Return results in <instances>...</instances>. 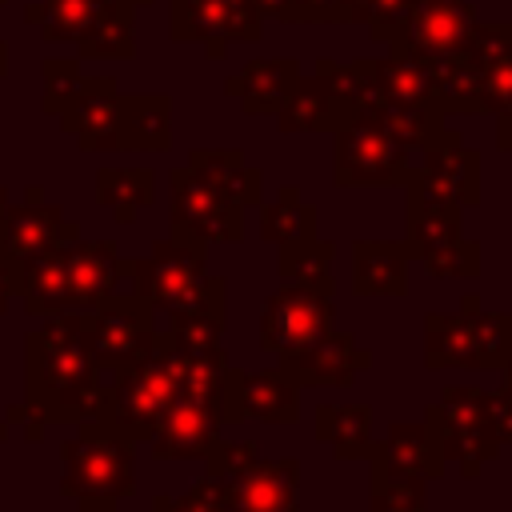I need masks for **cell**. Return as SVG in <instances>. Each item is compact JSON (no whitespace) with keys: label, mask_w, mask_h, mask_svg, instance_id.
I'll use <instances>...</instances> for the list:
<instances>
[{"label":"cell","mask_w":512,"mask_h":512,"mask_svg":"<svg viewBox=\"0 0 512 512\" xmlns=\"http://www.w3.org/2000/svg\"><path fill=\"white\" fill-rule=\"evenodd\" d=\"M496 144L504 152H512V112H500L496 116Z\"/></svg>","instance_id":"7dc6e473"},{"label":"cell","mask_w":512,"mask_h":512,"mask_svg":"<svg viewBox=\"0 0 512 512\" xmlns=\"http://www.w3.org/2000/svg\"><path fill=\"white\" fill-rule=\"evenodd\" d=\"M296 484L300 464L292 456L256 460L248 472L232 480V508L236 512H296Z\"/></svg>","instance_id":"603a6c76"},{"label":"cell","mask_w":512,"mask_h":512,"mask_svg":"<svg viewBox=\"0 0 512 512\" xmlns=\"http://www.w3.org/2000/svg\"><path fill=\"white\" fill-rule=\"evenodd\" d=\"M156 312L132 292H112L96 312H88V340L92 356L104 372H120L128 364H140L156 348Z\"/></svg>","instance_id":"7c38bea8"},{"label":"cell","mask_w":512,"mask_h":512,"mask_svg":"<svg viewBox=\"0 0 512 512\" xmlns=\"http://www.w3.org/2000/svg\"><path fill=\"white\" fill-rule=\"evenodd\" d=\"M188 164L208 176L212 184H220L228 196H236L244 208H256L264 200V176L260 168H252L244 160V152L236 148H192L188 152Z\"/></svg>","instance_id":"f1b7e54d"},{"label":"cell","mask_w":512,"mask_h":512,"mask_svg":"<svg viewBox=\"0 0 512 512\" xmlns=\"http://www.w3.org/2000/svg\"><path fill=\"white\" fill-rule=\"evenodd\" d=\"M260 12L276 20H348L344 0H260Z\"/></svg>","instance_id":"7bdbcfd3"},{"label":"cell","mask_w":512,"mask_h":512,"mask_svg":"<svg viewBox=\"0 0 512 512\" xmlns=\"http://www.w3.org/2000/svg\"><path fill=\"white\" fill-rule=\"evenodd\" d=\"M508 44H512V24H476L472 44H468V52H464V56H472V60L488 64V60H492V56H500Z\"/></svg>","instance_id":"ee69618b"},{"label":"cell","mask_w":512,"mask_h":512,"mask_svg":"<svg viewBox=\"0 0 512 512\" xmlns=\"http://www.w3.org/2000/svg\"><path fill=\"white\" fill-rule=\"evenodd\" d=\"M224 376H228V356L224 348H208V352H196L184 360V372H180V392L188 396H204V400H220L224 396Z\"/></svg>","instance_id":"f35d334b"},{"label":"cell","mask_w":512,"mask_h":512,"mask_svg":"<svg viewBox=\"0 0 512 512\" xmlns=\"http://www.w3.org/2000/svg\"><path fill=\"white\" fill-rule=\"evenodd\" d=\"M128 288L156 316H176L204 304H228L224 276H212L204 264V248L180 236L156 240L148 256L128 260Z\"/></svg>","instance_id":"3957f363"},{"label":"cell","mask_w":512,"mask_h":512,"mask_svg":"<svg viewBox=\"0 0 512 512\" xmlns=\"http://www.w3.org/2000/svg\"><path fill=\"white\" fill-rule=\"evenodd\" d=\"M352 292L356 296H404L408 248L404 240H356L352 244Z\"/></svg>","instance_id":"cb8c5ba5"},{"label":"cell","mask_w":512,"mask_h":512,"mask_svg":"<svg viewBox=\"0 0 512 512\" xmlns=\"http://www.w3.org/2000/svg\"><path fill=\"white\" fill-rule=\"evenodd\" d=\"M68 312H96L112 292L128 288V260H120L112 240H68Z\"/></svg>","instance_id":"ac0fdd59"},{"label":"cell","mask_w":512,"mask_h":512,"mask_svg":"<svg viewBox=\"0 0 512 512\" xmlns=\"http://www.w3.org/2000/svg\"><path fill=\"white\" fill-rule=\"evenodd\" d=\"M104 392L108 384L92 356L88 312H52L24 336V404L44 424L96 420Z\"/></svg>","instance_id":"6da1fadb"},{"label":"cell","mask_w":512,"mask_h":512,"mask_svg":"<svg viewBox=\"0 0 512 512\" xmlns=\"http://www.w3.org/2000/svg\"><path fill=\"white\" fill-rule=\"evenodd\" d=\"M4 68H8V52H4V44H0V76H4Z\"/></svg>","instance_id":"f907efd6"},{"label":"cell","mask_w":512,"mask_h":512,"mask_svg":"<svg viewBox=\"0 0 512 512\" xmlns=\"http://www.w3.org/2000/svg\"><path fill=\"white\" fill-rule=\"evenodd\" d=\"M296 80H300V68L288 56H280V60H252V64H244L228 80V92L240 96L248 116H276L280 104L288 100V92L296 88Z\"/></svg>","instance_id":"d4e9b609"},{"label":"cell","mask_w":512,"mask_h":512,"mask_svg":"<svg viewBox=\"0 0 512 512\" xmlns=\"http://www.w3.org/2000/svg\"><path fill=\"white\" fill-rule=\"evenodd\" d=\"M12 296H16V264L0 260V312H8Z\"/></svg>","instance_id":"bcb514c9"},{"label":"cell","mask_w":512,"mask_h":512,"mask_svg":"<svg viewBox=\"0 0 512 512\" xmlns=\"http://www.w3.org/2000/svg\"><path fill=\"white\" fill-rule=\"evenodd\" d=\"M8 204H12V200H8V188H0V216L8 212Z\"/></svg>","instance_id":"681fc988"},{"label":"cell","mask_w":512,"mask_h":512,"mask_svg":"<svg viewBox=\"0 0 512 512\" xmlns=\"http://www.w3.org/2000/svg\"><path fill=\"white\" fill-rule=\"evenodd\" d=\"M4 440H8V420L0 416V444H4Z\"/></svg>","instance_id":"816d5d0a"},{"label":"cell","mask_w":512,"mask_h":512,"mask_svg":"<svg viewBox=\"0 0 512 512\" xmlns=\"http://www.w3.org/2000/svg\"><path fill=\"white\" fill-rule=\"evenodd\" d=\"M260 236L276 248L312 240L316 236V208L300 196V188L284 184L268 204L260 200Z\"/></svg>","instance_id":"1f68e13d"},{"label":"cell","mask_w":512,"mask_h":512,"mask_svg":"<svg viewBox=\"0 0 512 512\" xmlns=\"http://www.w3.org/2000/svg\"><path fill=\"white\" fill-rule=\"evenodd\" d=\"M404 192L452 200L460 208L480 204V156H476V148H468L456 132L444 128L440 140H432L424 152L412 156Z\"/></svg>","instance_id":"4fadbf2b"},{"label":"cell","mask_w":512,"mask_h":512,"mask_svg":"<svg viewBox=\"0 0 512 512\" xmlns=\"http://www.w3.org/2000/svg\"><path fill=\"white\" fill-rule=\"evenodd\" d=\"M88 76H80L76 60H44V112H64L80 88H84Z\"/></svg>","instance_id":"60d3db41"},{"label":"cell","mask_w":512,"mask_h":512,"mask_svg":"<svg viewBox=\"0 0 512 512\" xmlns=\"http://www.w3.org/2000/svg\"><path fill=\"white\" fill-rule=\"evenodd\" d=\"M128 0H44V40L76 44L80 56H132Z\"/></svg>","instance_id":"9c48e42d"},{"label":"cell","mask_w":512,"mask_h":512,"mask_svg":"<svg viewBox=\"0 0 512 512\" xmlns=\"http://www.w3.org/2000/svg\"><path fill=\"white\" fill-rule=\"evenodd\" d=\"M96 200L120 224H132L140 216V208H148L156 200V176H152V168H100Z\"/></svg>","instance_id":"836d02e7"},{"label":"cell","mask_w":512,"mask_h":512,"mask_svg":"<svg viewBox=\"0 0 512 512\" xmlns=\"http://www.w3.org/2000/svg\"><path fill=\"white\" fill-rule=\"evenodd\" d=\"M60 124L88 152L120 148V92H116V80L88 76L80 96L60 112Z\"/></svg>","instance_id":"ffe728a7"},{"label":"cell","mask_w":512,"mask_h":512,"mask_svg":"<svg viewBox=\"0 0 512 512\" xmlns=\"http://www.w3.org/2000/svg\"><path fill=\"white\" fill-rule=\"evenodd\" d=\"M16 292L28 308V316H52L68 312V268L64 248H52L44 256H32L16 264Z\"/></svg>","instance_id":"83f0119b"},{"label":"cell","mask_w":512,"mask_h":512,"mask_svg":"<svg viewBox=\"0 0 512 512\" xmlns=\"http://www.w3.org/2000/svg\"><path fill=\"white\" fill-rule=\"evenodd\" d=\"M168 324L160 328L172 348L196 356V352H208L220 344L224 336V304H204V308H188V312H176V316H164Z\"/></svg>","instance_id":"e575fe53"},{"label":"cell","mask_w":512,"mask_h":512,"mask_svg":"<svg viewBox=\"0 0 512 512\" xmlns=\"http://www.w3.org/2000/svg\"><path fill=\"white\" fill-rule=\"evenodd\" d=\"M484 408H488V428L500 444H512V396L504 388L488 392L484 396Z\"/></svg>","instance_id":"f6af8a7d"},{"label":"cell","mask_w":512,"mask_h":512,"mask_svg":"<svg viewBox=\"0 0 512 512\" xmlns=\"http://www.w3.org/2000/svg\"><path fill=\"white\" fill-rule=\"evenodd\" d=\"M336 320L332 284H280L260 308V348L276 360L312 348Z\"/></svg>","instance_id":"30bf717a"},{"label":"cell","mask_w":512,"mask_h":512,"mask_svg":"<svg viewBox=\"0 0 512 512\" xmlns=\"http://www.w3.org/2000/svg\"><path fill=\"white\" fill-rule=\"evenodd\" d=\"M224 420H264V424H296L300 420V388L292 376L276 364L264 372H244L228 364L224 396H220Z\"/></svg>","instance_id":"2e32d148"},{"label":"cell","mask_w":512,"mask_h":512,"mask_svg":"<svg viewBox=\"0 0 512 512\" xmlns=\"http://www.w3.org/2000/svg\"><path fill=\"white\" fill-rule=\"evenodd\" d=\"M404 224H408V228H404L408 260H412V256L420 260V256L440 252V248H448L452 240H460V204L408 192V220H404Z\"/></svg>","instance_id":"4316f807"},{"label":"cell","mask_w":512,"mask_h":512,"mask_svg":"<svg viewBox=\"0 0 512 512\" xmlns=\"http://www.w3.org/2000/svg\"><path fill=\"white\" fill-rule=\"evenodd\" d=\"M332 256H336V244H328L320 236L284 244L280 260H276L280 284H332Z\"/></svg>","instance_id":"d590c367"},{"label":"cell","mask_w":512,"mask_h":512,"mask_svg":"<svg viewBox=\"0 0 512 512\" xmlns=\"http://www.w3.org/2000/svg\"><path fill=\"white\" fill-rule=\"evenodd\" d=\"M372 68V80H376V92L380 100H396V104H436L440 108V96H436V80H432V68L404 56V52H392L384 60H368ZM444 112V108H440Z\"/></svg>","instance_id":"f546056e"},{"label":"cell","mask_w":512,"mask_h":512,"mask_svg":"<svg viewBox=\"0 0 512 512\" xmlns=\"http://www.w3.org/2000/svg\"><path fill=\"white\" fill-rule=\"evenodd\" d=\"M364 112H372L412 156L424 152L432 140L444 136V112L436 104H396V100H376Z\"/></svg>","instance_id":"d6a6232c"},{"label":"cell","mask_w":512,"mask_h":512,"mask_svg":"<svg viewBox=\"0 0 512 512\" xmlns=\"http://www.w3.org/2000/svg\"><path fill=\"white\" fill-rule=\"evenodd\" d=\"M128 4H132V8H136V4H148V0H128Z\"/></svg>","instance_id":"f5cc1de1"},{"label":"cell","mask_w":512,"mask_h":512,"mask_svg":"<svg viewBox=\"0 0 512 512\" xmlns=\"http://www.w3.org/2000/svg\"><path fill=\"white\" fill-rule=\"evenodd\" d=\"M76 236L80 232L60 212V204H48L44 200V188L32 184V188H24V200L20 204H8V212L0 216V260L24 264V260L44 256L52 248H64Z\"/></svg>","instance_id":"9a60e30c"},{"label":"cell","mask_w":512,"mask_h":512,"mask_svg":"<svg viewBox=\"0 0 512 512\" xmlns=\"http://www.w3.org/2000/svg\"><path fill=\"white\" fill-rule=\"evenodd\" d=\"M500 368H504V384H500V388H504V392L512 396V352L504 356V364H500Z\"/></svg>","instance_id":"c3c4849f"},{"label":"cell","mask_w":512,"mask_h":512,"mask_svg":"<svg viewBox=\"0 0 512 512\" xmlns=\"http://www.w3.org/2000/svg\"><path fill=\"white\" fill-rule=\"evenodd\" d=\"M168 96H120V148L160 152L172 140Z\"/></svg>","instance_id":"4dcf8cb0"},{"label":"cell","mask_w":512,"mask_h":512,"mask_svg":"<svg viewBox=\"0 0 512 512\" xmlns=\"http://www.w3.org/2000/svg\"><path fill=\"white\" fill-rule=\"evenodd\" d=\"M352 116H356L352 100L324 72H312L296 80V88L276 112V124L280 132H336Z\"/></svg>","instance_id":"44dd1931"},{"label":"cell","mask_w":512,"mask_h":512,"mask_svg":"<svg viewBox=\"0 0 512 512\" xmlns=\"http://www.w3.org/2000/svg\"><path fill=\"white\" fill-rule=\"evenodd\" d=\"M296 388H348L364 368H372V352L356 344L352 332L344 328H328L312 348L276 360Z\"/></svg>","instance_id":"d6986e66"},{"label":"cell","mask_w":512,"mask_h":512,"mask_svg":"<svg viewBox=\"0 0 512 512\" xmlns=\"http://www.w3.org/2000/svg\"><path fill=\"white\" fill-rule=\"evenodd\" d=\"M484 388L472 384H452L440 392L436 404L424 408V420L440 444L444 464H452L464 480H476L488 460L500 456V440L488 428V408H484Z\"/></svg>","instance_id":"52a82bcc"},{"label":"cell","mask_w":512,"mask_h":512,"mask_svg":"<svg viewBox=\"0 0 512 512\" xmlns=\"http://www.w3.org/2000/svg\"><path fill=\"white\" fill-rule=\"evenodd\" d=\"M512 352V312H484L468 292L460 312L424 316V364L428 368H500Z\"/></svg>","instance_id":"5b68a950"},{"label":"cell","mask_w":512,"mask_h":512,"mask_svg":"<svg viewBox=\"0 0 512 512\" xmlns=\"http://www.w3.org/2000/svg\"><path fill=\"white\" fill-rule=\"evenodd\" d=\"M256 460H260V444H256V440H220V444L208 452L204 468H208V476L236 480V476L248 472Z\"/></svg>","instance_id":"b9f144b4"},{"label":"cell","mask_w":512,"mask_h":512,"mask_svg":"<svg viewBox=\"0 0 512 512\" xmlns=\"http://www.w3.org/2000/svg\"><path fill=\"white\" fill-rule=\"evenodd\" d=\"M480 240H452L448 248H440V252H428V256H420V264H424V272L428 276H436V280H476L480 276Z\"/></svg>","instance_id":"ab89813d"},{"label":"cell","mask_w":512,"mask_h":512,"mask_svg":"<svg viewBox=\"0 0 512 512\" xmlns=\"http://www.w3.org/2000/svg\"><path fill=\"white\" fill-rule=\"evenodd\" d=\"M260 0H172V36L200 40L212 60L224 56L232 40H260Z\"/></svg>","instance_id":"5bb4252c"},{"label":"cell","mask_w":512,"mask_h":512,"mask_svg":"<svg viewBox=\"0 0 512 512\" xmlns=\"http://www.w3.org/2000/svg\"><path fill=\"white\" fill-rule=\"evenodd\" d=\"M136 492V444L100 420H80V432L60 444V496L124 500Z\"/></svg>","instance_id":"277c9868"},{"label":"cell","mask_w":512,"mask_h":512,"mask_svg":"<svg viewBox=\"0 0 512 512\" xmlns=\"http://www.w3.org/2000/svg\"><path fill=\"white\" fill-rule=\"evenodd\" d=\"M172 236L188 244H236L244 240V204L220 184L200 176L192 164L172 168Z\"/></svg>","instance_id":"ba28073f"},{"label":"cell","mask_w":512,"mask_h":512,"mask_svg":"<svg viewBox=\"0 0 512 512\" xmlns=\"http://www.w3.org/2000/svg\"><path fill=\"white\" fill-rule=\"evenodd\" d=\"M372 408L368 404H316L312 432L336 460H368L372 452Z\"/></svg>","instance_id":"484cf974"},{"label":"cell","mask_w":512,"mask_h":512,"mask_svg":"<svg viewBox=\"0 0 512 512\" xmlns=\"http://www.w3.org/2000/svg\"><path fill=\"white\" fill-rule=\"evenodd\" d=\"M148 512H236L232 508V480L204 476L180 496H156Z\"/></svg>","instance_id":"74e56055"},{"label":"cell","mask_w":512,"mask_h":512,"mask_svg":"<svg viewBox=\"0 0 512 512\" xmlns=\"http://www.w3.org/2000/svg\"><path fill=\"white\" fill-rule=\"evenodd\" d=\"M368 468L372 472H404V476L436 480V476H444L448 464L440 456V444H436L428 420H420V424L392 420L388 432H384V440H372Z\"/></svg>","instance_id":"7402d4cb"},{"label":"cell","mask_w":512,"mask_h":512,"mask_svg":"<svg viewBox=\"0 0 512 512\" xmlns=\"http://www.w3.org/2000/svg\"><path fill=\"white\" fill-rule=\"evenodd\" d=\"M184 360H188V352L172 348V340L164 332H156V348L140 364L112 372V384L104 392V408L96 420L132 444H148V436L156 432V424L180 396Z\"/></svg>","instance_id":"7a4b0ae2"},{"label":"cell","mask_w":512,"mask_h":512,"mask_svg":"<svg viewBox=\"0 0 512 512\" xmlns=\"http://www.w3.org/2000/svg\"><path fill=\"white\" fill-rule=\"evenodd\" d=\"M412 152L364 108L336 128L332 180L340 188H404Z\"/></svg>","instance_id":"8992f818"},{"label":"cell","mask_w":512,"mask_h":512,"mask_svg":"<svg viewBox=\"0 0 512 512\" xmlns=\"http://www.w3.org/2000/svg\"><path fill=\"white\" fill-rule=\"evenodd\" d=\"M476 8L468 0H412L404 20L384 40L392 52H404L420 64H444L468 52L476 32Z\"/></svg>","instance_id":"8fae6325"},{"label":"cell","mask_w":512,"mask_h":512,"mask_svg":"<svg viewBox=\"0 0 512 512\" xmlns=\"http://www.w3.org/2000/svg\"><path fill=\"white\" fill-rule=\"evenodd\" d=\"M424 496H428V480L424 476L372 472V488H368L372 512H428Z\"/></svg>","instance_id":"8d00e7d4"},{"label":"cell","mask_w":512,"mask_h":512,"mask_svg":"<svg viewBox=\"0 0 512 512\" xmlns=\"http://www.w3.org/2000/svg\"><path fill=\"white\" fill-rule=\"evenodd\" d=\"M220 424H224L220 400L180 392L176 404L156 424V432L148 436V452L152 460H208V452L220 444Z\"/></svg>","instance_id":"e0dca14e"}]
</instances>
